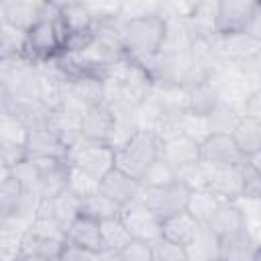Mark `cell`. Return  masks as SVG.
<instances>
[{
    "label": "cell",
    "instance_id": "cell-16",
    "mask_svg": "<svg viewBox=\"0 0 261 261\" xmlns=\"http://www.w3.org/2000/svg\"><path fill=\"white\" fill-rule=\"evenodd\" d=\"M159 159L169 163L173 169H179L200 159V145L184 135L159 139Z\"/></svg>",
    "mask_w": 261,
    "mask_h": 261
},
{
    "label": "cell",
    "instance_id": "cell-32",
    "mask_svg": "<svg viewBox=\"0 0 261 261\" xmlns=\"http://www.w3.org/2000/svg\"><path fill=\"white\" fill-rule=\"evenodd\" d=\"M237 204L243 210L245 232L261 251V198H239Z\"/></svg>",
    "mask_w": 261,
    "mask_h": 261
},
{
    "label": "cell",
    "instance_id": "cell-17",
    "mask_svg": "<svg viewBox=\"0 0 261 261\" xmlns=\"http://www.w3.org/2000/svg\"><path fill=\"white\" fill-rule=\"evenodd\" d=\"M141 190L143 188H141L139 179L126 175L124 171H120L116 167L100 179V192L104 196H108L110 200H114L118 206H126L133 200H137L141 196Z\"/></svg>",
    "mask_w": 261,
    "mask_h": 261
},
{
    "label": "cell",
    "instance_id": "cell-15",
    "mask_svg": "<svg viewBox=\"0 0 261 261\" xmlns=\"http://www.w3.org/2000/svg\"><path fill=\"white\" fill-rule=\"evenodd\" d=\"M114 122H116V116L110 112L108 106H104V104L94 106V108L84 112L82 137L86 141H92V143L108 145L110 137H112V130H114Z\"/></svg>",
    "mask_w": 261,
    "mask_h": 261
},
{
    "label": "cell",
    "instance_id": "cell-12",
    "mask_svg": "<svg viewBox=\"0 0 261 261\" xmlns=\"http://www.w3.org/2000/svg\"><path fill=\"white\" fill-rule=\"evenodd\" d=\"M45 2H31V0H2L0 2V22L10 24L20 31H31L43 14Z\"/></svg>",
    "mask_w": 261,
    "mask_h": 261
},
{
    "label": "cell",
    "instance_id": "cell-4",
    "mask_svg": "<svg viewBox=\"0 0 261 261\" xmlns=\"http://www.w3.org/2000/svg\"><path fill=\"white\" fill-rule=\"evenodd\" d=\"M190 192L192 190L177 179L173 184L159 186V188H143L139 198L159 220H165L188 208Z\"/></svg>",
    "mask_w": 261,
    "mask_h": 261
},
{
    "label": "cell",
    "instance_id": "cell-9",
    "mask_svg": "<svg viewBox=\"0 0 261 261\" xmlns=\"http://www.w3.org/2000/svg\"><path fill=\"white\" fill-rule=\"evenodd\" d=\"M104 102V77L98 75H73L67 84L65 104L82 112L100 106ZM63 104V106H65Z\"/></svg>",
    "mask_w": 261,
    "mask_h": 261
},
{
    "label": "cell",
    "instance_id": "cell-3",
    "mask_svg": "<svg viewBox=\"0 0 261 261\" xmlns=\"http://www.w3.org/2000/svg\"><path fill=\"white\" fill-rule=\"evenodd\" d=\"M67 31L59 18H41L27 33V57L41 63L63 53Z\"/></svg>",
    "mask_w": 261,
    "mask_h": 261
},
{
    "label": "cell",
    "instance_id": "cell-33",
    "mask_svg": "<svg viewBox=\"0 0 261 261\" xmlns=\"http://www.w3.org/2000/svg\"><path fill=\"white\" fill-rule=\"evenodd\" d=\"M177 124H179V135L196 141L198 145H202L212 133H210V124H208V116L202 114H194V112H181L177 116Z\"/></svg>",
    "mask_w": 261,
    "mask_h": 261
},
{
    "label": "cell",
    "instance_id": "cell-30",
    "mask_svg": "<svg viewBox=\"0 0 261 261\" xmlns=\"http://www.w3.org/2000/svg\"><path fill=\"white\" fill-rule=\"evenodd\" d=\"M27 57V31L0 22V59Z\"/></svg>",
    "mask_w": 261,
    "mask_h": 261
},
{
    "label": "cell",
    "instance_id": "cell-6",
    "mask_svg": "<svg viewBox=\"0 0 261 261\" xmlns=\"http://www.w3.org/2000/svg\"><path fill=\"white\" fill-rule=\"evenodd\" d=\"M259 10H261V2H255V0H220L218 2V37L249 33Z\"/></svg>",
    "mask_w": 261,
    "mask_h": 261
},
{
    "label": "cell",
    "instance_id": "cell-37",
    "mask_svg": "<svg viewBox=\"0 0 261 261\" xmlns=\"http://www.w3.org/2000/svg\"><path fill=\"white\" fill-rule=\"evenodd\" d=\"M175 173H177V179L181 184H186L190 190H206L208 179H210V163L198 159L190 165L175 169Z\"/></svg>",
    "mask_w": 261,
    "mask_h": 261
},
{
    "label": "cell",
    "instance_id": "cell-14",
    "mask_svg": "<svg viewBox=\"0 0 261 261\" xmlns=\"http://www.w3.org/2000/svg\"><path fill=\"white\" fill-rule=\"evenodd\" d=\"M27 155L31 159H67L69 147L47 126L33 128L27 141Z\"/></svg>",
    "mask_w": 261,
    "mask_h": 261
},
{
    "label": "cell",
    "instance_id": "cell-39",
    "mask_svg": "<svg viewBox=\"0 0 261 261\" xmlns=\"http://www.w3.org/2000/svg\"><path fill=\"white\" fill-rule=\"evenodd\" d=\"M173 181H177L175 169H173L169 163L157 159V161L147 169V173L143 175L141 188H159V186H167V184H173Z\"/></svg>",
    "mask_w": 261,
    "mask_h": 261
},
{
    "label": "cell",
    "instance_id": "cell-38",
    "mask_svg": "<svg viewBox=\"0 0 261 261\" xmlns=\"http://www.w3.org/2000/svg\"><path fill=\"white\" fill-rule=\"evenodd\" d=\"M67 192H71L73 196H77L80 200L82 198H88L96 192H100V179L92 177L90 173L69 165V177H67Z\"/></svg>",
    "mask_w": 261,
    "mask_h": 261
},
{
    "label": "cell",
    "instance_id": "cell-23",
    "mask_svg": "<svg viewBox=\"0 0 261 261\" xmlns=\"http://www.w3.org/2000/svg\"><path fill=\"white\" fill-rule=\"evenodd\" d=\"M188 92H190V112L194 114L208 116L220 104V88L214 77L188 88Z\"/></svg>",
    "mask_w": 261,
    "mask_h": 261
},
{
    "label": "cell",
    "instance_id": "cell-11",
    "mask_svg": "<svg viewBox=\"0 0 261 261\" xmlns=\"http://www.w3.org/2000/svg\"><path fill=\"white\" fill-rule=\"evenodd\" d=\"M200 159L210 165H241L247 161L230 135H210L200 145Z\"/></svg>",
    "mask_w": 261,
    "mask_h": 261
},
{
    "label": "cell",
    "instance_id": "cell-45",
    "mask_svg": "<svg viewBox=\"0 0 261 261\" xmlns=\"http://www.w3.org/2000/svg\"><path fill=\"white\" fill-rule=\"evenodd\" d=\"M120 253L128 261H153V249H151V243H147V241L133 239Z\"/></svg>",
    "mask_w": 261,
    "mask_h": 261
},
{
    "label": "cell",
    "instance_id": "cell-29",
    "mask_svg": "<svg viewBox=\"0 0 261 261\" xmlns=\"http://www.w3.org/2000/svg\"><path fill=\"white\" fill-rule=\"evenodd\" d=\"M100 234H102V251H122L133 241V237L126 230L120 216L102 220L100 222Z\"/></svg>",
    "mask_w": 261,
    "mask_h": 261
},
{
    "label": "cell",
    "instance_id": "cell-47",
    "mask_svg": "<svg viewBox=\"0 0 261 261\" xmlns=\"http://www.w3.org/2000/svg\"><path fill=\"white\" fill-rule=\"evenodd\" d=\"M243 116H249V118H255V120L261 122V88L251 94V98H249V102L245 106Z\"/></svg>",
    "mask_w": 261,
    "mask_h": 261
},
{
    "label": "cell",
    "instance_id": "cell-42",
    "mask_svg": "<svg viewBox=\"0 0 261 261\" xmlns=\"http://www.w3.org/2000/svg\"><path fill=\"white\" fill-rule=\"evenodd\" d=\"M22 234L0 230V261H18L24 255Z\"/></svg>",
    "mask_w": 261,
    "mask_h": 261
},
{
    "label": "cell",
    "instance_id": "cell-7",
    "mask_svg": "<svg viewBox=\"0 0 261 261\" xmlns=\"http://www.w3.org/2000/svg\"><path fill=\"white\" fill-rule=\"evenodd\" d=\"M214 53L218 59L228 61V63H249L257 57H261V39H257L251 33H239V35H228V37H214L210 39Z\"/></svg>",
    "mask_w": 261,
    "mask_h": 261
},
{
    "label": "cell",
    "instance_id": "cell-27",
    "mask_svg": "<svg viewBox=\"0 0 261 261\" xmlns=\"http://www.w3.org/2000/svg\"><path fill=\"white\" fill-rule=\"evenodd\" d=\"M120 210H122V206H118L114 200H110L102 192H96V194L80 200V216H88L98 222H102L106 218L120 216Z\"/></svg>",
    "mask_w": 261,
    "mask_h": 261
},
{
    "label": "cell",
    "instance_id": "cell-21",
    "mask_svg": "<svg viewBox=\"0 0 261 261\" xmlns=\"http://www.w3.org/2000/svg\"><path fill=\"white\" fill-rule=\"evenodd\" d=\"M222 239L208 226L200 224L196 237L186 245L188 261H220Z\"/></svg>",
    "mask_w": 261,
    "mask_h": 261
},
{
    "label": "cell",
    "instance_id": "cell-50",
    "mask_svg": "<svg viewBox=\"0 0 261 261\" xmlns=\"http://www.w3.org/2000/svg\"><path fill=\"white\" fill-rule=\"evenodd\" d=\"M255 261H261V251L257 253V257H255Z\"/></svg>",
    "mask_w": 261,
    "mask_h": 261
},
{
    "label": "cell",
    "instance_id": "cell-18",
    "mask_svg": "<svg viewBox=\"0 0 261 261\" xmlns=\"http://www.w3.org/2000/svg\"><path fill=\"white\" fill-rule=\"evenodd\" d=\"M220 239H230L245 232L243 210L237 202H220L206 222Z\"/></svg>",
    "mask_w": 261,
    "mask_h": 261
},
{
    "label": "cell",
    "instance_id": "cell-8",
    "mask_svg": "<svg viewBox=\"0 0 261 261\" xmlns=\"http://www.w3.org/2000/svg\"><path fill=\"white\" fill-rule=\"evenodd\" d=\"M120 220L124 222V226H126V230L130 232L133 239L153 243V241L163 237L161 234V220L143 204L141 198H137L130 204L122 206Z\"/></svg>",
    "mask_w": 261,
    "mask_h": 261
},
{
    "label": "cell",
    "instance_id": "cell-48",
    "mask_svg": "<svg viewBox=\"0 0 261 261\" xmlns=\"http://www.w3.org/2000/svg\"><path fill=\"white\" fill-rule=\"evenodd\" d=\"M100 257H102V261H128L120 251H102Z\"/></svg>",
    "mask_w": 261,
    "mask_h": 261
},
{
    "label": "cell",
    "instance_id": "cell-2",
    "mask_svg": "<svg viewBox=\"0 0 261 261\" xmlns=\"http://www.w3.org/2000/svg\"><path fill=\"white\" fill-rule=\"evenodd\" d=\"M159 159V137L153 130H139L122 149L114 151V167L126 175L143 179L147 169Z\"/></svg>",
    "mask_w": 261,
    "mask_h": 261
},
{
    "label": "cell",
    "instance_id": "cell-35",
    "mask_svg": "<svg viewBox=\"0 0 261 261\" xmlns=\"http://www.w3.org/2000/svg\"><path fill=\"white\" fill-rule=\"evenodd\" d=\"M31 128L12 114H0V143L27 147Z\"/></svg>",
    "mask_w": 261,
    "mask_h": 261
},
{
    "label": "cell",
    "instance_id": "cell-25",
    "mask_svg": "<svg viewBox=\"0 0 261 261\" xmlns=\"http://www.w3.org/2000/svg\"><path fill=\"white\" fill-rule=\"evenodd\" d=\"M65 241L63 239H53V237H45V234H37L33 230H29L22 239V247H24V255H37L41 259L47 261H57L59 255L65 249Z\"/></svg>",
    "mask_w": 261,
    "mask_h": 261
},
{
    "label": "cell",
    "instance_id": "cell-20",
    "mask_svg": "<svg viewBox=\"0 0 261 261\" xmlns=\"http://www.w3.org/2000/svg\"><path fill=\"white\" fill-rule=\"evenodd\" d=\"M186 20L194 39H214L218 35V2H196Z\"/></svg>",
    "mask_w": 261,
    "mask_h": 261
},
{
    "label": "cell",
    "instance_id": "cell-13",
    "mask_svg": "<svg viewBox=\"0 0 261 261\" xmlns=\"http://www.w3.org/2000/svg\"><path fill=\"white\" fill-rule=\"evenodd\" d=\"M82 118H84L82 110L65 104L57 110H49L45 126L53 130L67 147H73L82 139Z\"/></svg>",
    "mask_w": 261,
    "mask_h": 261
},
{
    "label": "cell",
    "instance_id": "cell-1",
    "mask_svg": "<svg viewBox=\"0 0 261 261\" xmlns=\"http://www.w3.org/2000/svg\"><path fill=\"white\" fill-rule=\"evenodd\" d=\"M165 37V18L159 14H151L145 18H135L122 22L120 39L124 55L145 63L161 51Z\"/></svg>",
    "mask_w": 261,
    "mask_h": 261
},
{
    "label": "cell",
    "instance_id": "cell-34",
    "mask_svg": "<svg viewBox=\"0 0 261 261\" xmlns=\"http://www.w3.org/2000/svg\"><path fill=\"white\" fill-rule=\"evenodd\" d=\"M243 118L241 112H237L234 108L226 106V104H218L210 114H208V124H210V133L212 135H232V130L237 128L239 120Z\"/></svg>",
    "mask_w": 261,
    "mask_h": 261
},
{
    "label": "cell",
    "instance_id": "cell-5",
    "mask_svg": "<svg viewBox=\"0 0 261 261\" xmlns=\"http://www.w3.org/2000/svg\"><path fill=\"white\" fill-rule=\"evenodd\" d=\"M67 161L69 165L90 173L92 177L102 179L108 171L114 169V149L108 145L86 141L82 137L73 147H69Z\"/></svg>",
    "mask_w": 261,
    "mask_h": 261
},
{
    "label": "cell",
    "instance_id": "cell-36",
    "mask_svg": "<svg viewBox=\"0 0 261 261\" xmlns=\"http://www.w3.org/2000/svg\"><path fill=\"white\" fill-rule=\"evenodd\" d=\"M51 208H53L55 218L61 222V226H63L65 232H67L69 224L80 216V198L65 190L63 194L51 198Z\"/></svg>",
    "mask_w": 261,
    "mask_h": 261
},
{
    "label": "cell",
    "instance_id": "cell-28",
    "mask_svg": "<svg viewBox=\"0 0 261 261\" xmlns=\"http://www.w3.org/2000/svg\"><path fill=\"white\" fill-rule=\"evenodd\" d=\"M259 249L247 232H241L230 239H222L220 261H255Z\"/></svg>",
    "mask_w": 261,
    "mask_h": 261
},
{
    "label": "cell",
    "instance_id": "cell-49",
    "mask_svg": "<svg viewBox=\"0 0 261 261\" xmlns=\"http://www.w3.org/2000/svg\"><path fill=\"white\" fill-rule=\"evenodd\" d=\"M247 161H249V165H251V167H253V169H255V171L261 175V149H259L255 155H251Z\"/></svg>",
    "mask_w": 261,
    "mask_h": 261
},
{
    "label": "cell",
    "instance_id": "cell-10",
    "mask_svg": "<svg viewBox=\"0 0 261 261\" xmlns=\"http://www.w3.org/2000/svg\"><path fill=\"white\" fill-rule=\"evenodd\" d=\"M241 165H210V179L206 190L226 202H237L239 198H243Z\"/></svg>",
    "mask_w": 261,
    "mask_h": 261
},
{
    "label": "cell",
    "instance_id": "cell-31",
    "mask_svg": "<svg viewBox=\"0 0 261 261\" xmlns=\"http://www.w3.org/2000/svg\"><path fill=\"white\" fill-rule=\"evenodd\" d=\"M220 202H226V200H220V198L214 196L210 190H192L186 210H188L200 224H206L208 218H210V214L214 212V208H216Z\"/></svg>",
    "mask_w": 261,
    "mask_h": 261
},
{
    "label": "cell",
    "instance_id": "cell-19",
    "mask_svg": "<svg viewBox=\"0 0 261 261\" xmlns=\"http://www.w3.org/2000/svg\"><path fill=\"white\" fill-rule=\"evenodd\" d=\"M65 243L71 247H80L86 251L102 253V234H100V222L88 216H77L67 232H65Z\"/></svg>",
    "mask_w": 261,
    "mask_h": 261
},
{
    "label": "cell",
    "instance_id": "cell-24",
    "mask_svg": "<svg viewBox=\"0 0 261 261\" xmlns=\"http://www.w3.org/2000/svg\"><path fill=\"white\" fill-rule=\"evenodd\" d=\"M59 12H61V22H63L67 35L94 31L96 22H94L86 2H59Z\"/></svg>",
    "mask_w": 261,
    "mask_h": 261
},
{
    "label": "cell",
    "instance_id": "cell-43",
    "mask_svg": "<svg viewBox=\"0 0 261 261\" xmlns=\"http://www.w3.org/2000/svg\"><path fill=\"white\" fill-rule=\"evenodd\" d=\"M27 159H29V155H27V147L0 143V167L14 169L16 165H20V163L27 161Z\"/></svg>",
    "mask_w": 261,
    "mask_h": 261
},
{
    "label": "cell",
    "instance_id": "cell-26",
    "mask_svg": "<svg viewBox=\"0 0 261 261\" xmlns=\"http://www.w3.org/2000/svg\"><path fill=\"white\" fill-rule=\"evenodd\" d=\"M239 147V151L245 155V159H249L251 155H255L261 149V122L249 116H243L237 124V128L230 135Z\"/></svg>",
    "mask_w": 261,
    "mask_h": 261
},
{
    "label": "cell",
    "instance_id": "cell-44",
    "mask_svg": "<svg viewBox=\"0 0 261 261\" xmlns=\"http://www.w3.org/2000/svg\"><path fill=\"white\" fill-rule=\"evenodd\" d=\"M243 169V198H261V175L245 161Z\"/></svg>",
    "mask_w": 261,
    "mask_h": 261
},
{
    "label": "cell",
    "instance_id": "cell-41",
    "mask_svg": "<svg viewBox=\"0 0 261 261\" xmlns=\"http://www.w3.org/2000/svg\"><path fill=\"white\" fill-rule=\"evenodd\" d=\"M153 249V261H188V253L184 245L171 243L167 239H157L151 243Z\"/></svg>",
    "mask_w": 261,
    "mask_h": 261
},
{
    "label": "cell",
    "instance_id": "cell-46",
    "mask_svg": "<svg viewBox=\"0 0 261 261\" xmlns=\"http://www.w3.org/2000/svg\"><path fill=\"white\" fill-rule=\"evenodd\" d=\"M57 261H102L100 253H94V251H86V249H80V247H71V245H65L63 253L59 255Z\"/></svg>",
    "mask_w": 261,
    "mask_h": 261
},
{
    "label": "cell",
    "instance_id": "cell-22",
    "mask_svg": "<svg viewBox=\"0 0 261 261\" xmlns=\"http://www.w3.org/2000/svg\"><path fill=\"white\" fill-rule=\"evenodd\" d=\"M198 228H200V222L188 210L161 220V234H163V239H167L171 243H177V245H184V247L196 237Z\"/></svg>",
    "mask_w": 261,
    "mask_h": 261
},
{
    "label": "cell",
    "instance_id": "cell-40",
    "mask_svg": "<svg viewBox=\"0 0 261 261\" xmlns=\"http://www.w3.org/2000/svg\"><path fill=\"white\" fill-rule=\"evenodd\" d=\"M141 128L137 126L135 122V116H116V122H114V130H112V137H110V143L108 147H112L114 151L122 149Z\"/></svg>",
    "mask_w": 261,
    "mask_h": 261
}]
</instances>
